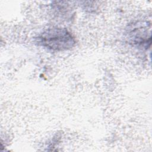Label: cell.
<instances>
[{"mask_svg":"<svg viewBox=\"0 0 152 152\" xmlns=\"http://www.w3.org/2000/svg\"><path fill=\"white\" fill-rule=\"evenodd\" d=\"M36 42L53 51H64L71 49L75 40L66 28L52 27L41 33L36 38Z\"/></svg>","mask_w":152,"mask_h":152,"instance_id":"cell-1","label":"cell"}]
</instances>
